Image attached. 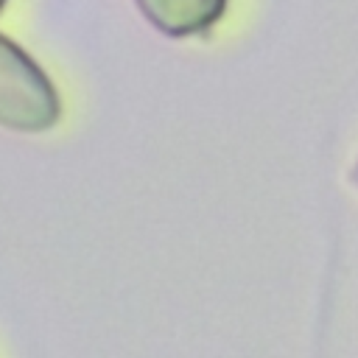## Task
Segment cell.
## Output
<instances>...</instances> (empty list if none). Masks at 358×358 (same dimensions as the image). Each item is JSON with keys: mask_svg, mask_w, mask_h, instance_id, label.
<instances>
[{"mask_svg": "<svg viewBox=\"0 0 358 358\" xmlns=\"http://www.w3.org/2000/svg\"><path fill=\"white\" fill-rule=\"evenodd\" d=\"M62 98L48 73L14 39L0 34V126L39 134L59 123Z\"/></svg>", "mask_w": 358, "mask_h": 358, "instance_id": "1", "label": "cell"}, {"mask_svg": "<svg viewBox=\"0 0 358 358\" xmlns=\"http://www.w3.org/2000/svg\"><path fill=\"white\" fill-rule=\"evenodd\" d=\"M227 3L229 0H134L140 14L171 39L207 34L227 14Z\"/></svg>", "mask_w": 358, "mask_h": 358, "instance_id": "2", "label": "cell"}, {"mask_svg": "<svg viewBox=\"0 0 358 358\" xmlns=\"http://www.w3.org/2000/svg\"><path fill=\"white\" fill-rule=\"evenodd\" d=\"M6 3H8V0H0V11H3V8H6Z\"/></svg>", "mask_w": 358, "mask_h": 358, "instance_id": "3", "label": "cell"}]
</instances>
